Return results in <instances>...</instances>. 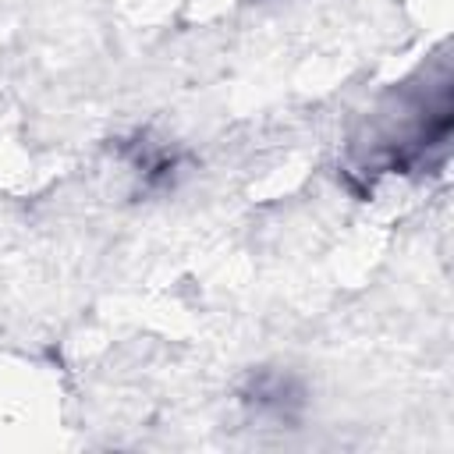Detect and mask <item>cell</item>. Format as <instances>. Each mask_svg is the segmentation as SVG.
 <instances>
[{
    "instance_id": "1",
    "label": "cell",
    "mask_w": 454,
    "mask_h": 454,
    "mask_svg": "<svg viewBox=\"0 0 454 454\" xmlns=\"http://www.w3.org/2000/svg\"><path fill=\"white\" fill-rule=\"evenodd\" d=\"M241 401L262 415V419H277V422H294L305 408V387L298 383V376L280 372V369H252L245 387H241Z\"/></svg>"
},
{
    "instance_id": "2",
    "label": "cell",
    "mask_w": 454,
    "mask_h": 454,
    "mask_svg": "<svg viewBox=\"0 0 454 454\" xmlns=\"http://www.w3.org/2000/svg\"><path fill=\"white\" fill-rule=\"evenodd\" d=\"M124 156L145 177V184H170L177 174V163H181L177 153H170L167 145L149 142V138H135L131 145H124Z\"/></svg>"
}]
</instances>
